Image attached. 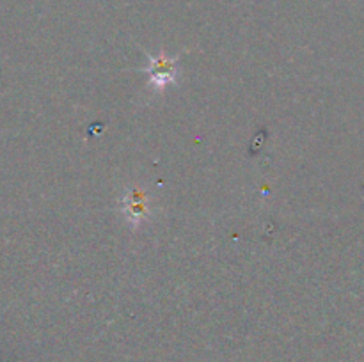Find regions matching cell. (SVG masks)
<instances>
[{
	"instance_id": "1",
	"label": "cell",
	"mask_w": 364,
	"mask_h": 362,
	"mask_svg": "<svg viewBox=\"0 0 364 362\" xmlns=\"http://www.w3.org/2000/svg\"><path fill=\"white\" fill-rule=\"evenodd\" d=\"M148 57L149 66L146 67V71H148L149 77H151L149 78V85H151L153 91L160 92L164 91L166 85L173 84V82L176 80L178 57H167L164 52Z\"/></svg>"
},
{
	"instance_id": "2",
	"label": "cell",
	"mask_w": 364,
	"mask_h": 362,
	"mask_svg": "<svg viewBox=\"0 0 364 362\" xmlns=\"http://www.w3.org/2000/svg\"><path fill=\"white\" fill-rule=\"evenodd\" d=\"M123 213L127 216L128 222H132L134 226H137L139 222L148 216V195L141 190V188H132L124 194L123 197Z\"/></svg>"
}]
</instances>
